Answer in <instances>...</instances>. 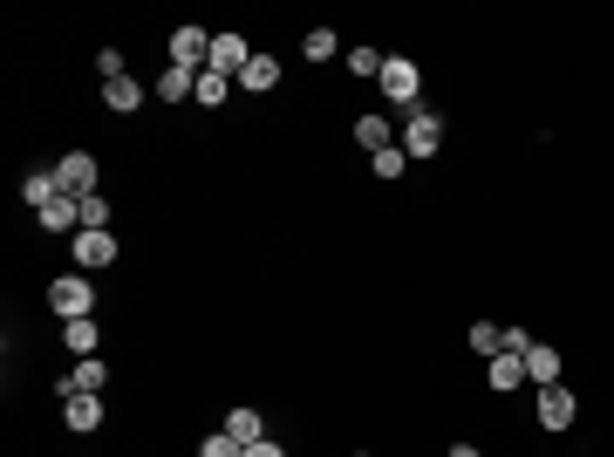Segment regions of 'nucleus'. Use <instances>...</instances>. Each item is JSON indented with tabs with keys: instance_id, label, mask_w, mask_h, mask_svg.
<instances>
[{
	"instance_id": "obj_1",
	"label": "nucleus",
	"mask_w": 614,
	"mask_h": 457,
	"mask_svg": "<svg viewBox=\"0 0 614 457\" xmlns=\"http://www.w3.org/2000/svg\"><path fill=\"white\" fill-rule=\"evenodd\" d=\"M48 307H55L62 321H89V307H96V287H89L82 273H62V280L48 287Z\"/></svg>"
},
{
	"instance_id": "obj_2",
	"label": "nucleus",
	"mask_w": 614,
	"mask_h": 457,
	"mask_svg": "<svg viewBox=\"0 0 614 457\" xmlns=\"http://www.w3.org/2000/svg\"><path fill=\"white\" fill-rule=\"evenodd\" d=\"M171 69H212V35L192 28V21H178V35H171Z\"/></svg>"
},
{
	"instance_id": "obj_3",
	"label": "nucleus",
	"mask_w": 614,
	"mask_h": 457,
	"mask_svg": "<svg viewBox=\"0 0 614 457\" xmlns=\"http://www.w3.org/2000/svg\"><path fill=\"white\" fill-rule=\"evenodd\" d=\"M437 151H444V116L417 110L403 123V157H437Z\"/></svg>"
},
{
	"instance_id": "obj_4",
	"label": "nucleus",
	"mask_w": 614,
	"mask_h": 457,
	"mask_svg": "<svg viewBox=\"0 0 614 457\" xmlns=\"http://www.w3.org/2000/svg\"><path fill=\"white\" fill-rule=\"evenodd\" d=\"M376 82H383L389 103H417V89H423V76H417V62H410V55H389Z\"/></svg>"
},
{
	"instance_id": "obj_5",
	"label": "nucleus",
	"mask_w": 614,
	"mask_h": 457,
	"mask_svg": "<svg viewBox=\"0 0 614 457\" xmlns=\"http://www.w3.org/2000/svg\"><path fill=\"white\" fill-rule=\"evenodd\" d=\"M55 185L69 191V198H89V191H96V157H89V151H69L62 164H55Z\"/></svg>"
},
{
	"instance_id": "obj_6",
	"label": "nucleus",
	"mask_w": 614,
	"mask_h": 457,
	"mask_svg": "<svg viewBox=\"0 0 614 457\" xmlns=\"http://www.w3.org/2000/svg\"><path fill=\"white\" fill-rule=\"evenodd\" d=\"M246 62H253V48L239 35H212V69L219 76H246Z\"/></svg>"
},
{
	"instance_id": "obj_7",
	"label": "nucleus",
	"mask_w": 614,
	"mask_h": 457,
	"mask_svg": "<svg viewBox=\"0 0 614 457\" xmlns=\"http://www.w3.org/2000/svg\"><path fill=\"white\" fill-rule=\"evenodd\" d=\"M110 260H116V239H110V232H76V267L82 273L110 267Z\"/></svg>"
},
{
	"instance_id": "obj_8",
	"label": "nucleus",
	"mask_w": 614,
	"mask_h": 457,
	"mask_svg": "<svg viewBox=\"0 0 614 457\" xmlns=\"http://www.w3.org/2000/svg\"><path fill=\"white\" fill-rule=\"evenodd\" d=\"M103 382H110V369H103L96 355H82L76 376H62V396H103Z\"/></svg>"
},
{
	"instance_id": "obj_9",
	"label": "nucleus",
	"mask_w": 614,
	"mask_h": 457,
	"mask_svg": "<svg viewBox=\"0 0 614 457\" xmlns=\"http://www.w3.org/2000/svg\"><path fill=\"white\" fill-rule=\"evenodd\" d=\"M574 396H567V389H560V382H553V389H539V423H546V430H567V423H574Z\"/></svg>"
},
{
	"instance_id": "obj_10",
	"label": "nucleus",
	"mask_w": 614,
	"mask_h": 457,
	"mask_svg": "<svg viewBox=\"0 0 614 457\" xmlns=\"http://www.w3.org/2000/svg\"><path fill=\"white\" fill-rule=\"evenodd\" d=\"M519 362H526V382H539V389H553V382H560V348H539L533 342Z\"/></svg>"
},
{
	"instance_id": "obj_11",
	"label": "nucleus",
	"mask_w": 614,
	"mask_h": 457,
	"mask_svg": "<svg viewBox=\"0 0 614 457\" xmlns=\"http://www.w3.org/2000/svg\"><path fill=\"white\" fill-rule=\"evenodd\" d=\"M355 144H362L369 157L396 151V130H389V116H362V123H355Z\"/></svg>"
},
{
	"instance_id": "obj_12",
	"label": "nucleus",
	"mask_w": 614,
	"mask_h": 457,
	"mask_svg": "<svg viewBox=\"0 0 614 457\" xmlns=\"http://www.w3.org/2000/svg\"><path fill=\"white\" fill-rule=\"evenodd\" d=\"M41 226H48V232L82 226V198H69V191H62V198H48V205H41Z\"/></svg>"
},
{
	"instance_id": "obj_13",
	"label": "nucleus",
	"mask_w": 614,
	"mask_h": 457,
	"mask_svg": "<svg viewBox=\"0 0 614 457\" xmlns=\"http://www.w3.org/2000/svg\"><path fill=\"white\" fill-rule=\"evenodd\" d=\"M226 437L239 444V451H246V444H260V437H267V423H260V410H246V403H239V410L226 417Z\"/></svg>"
},
{
	"instance_id": "obj_14",
	"label": "nucleus",
	"mask_w": 614,
	"mask_h": 457,
	"mask_svg": "<svg viewBox=\"0 0 614 457\" xmlns=\"http://www.w3.org/2000/svg\"><path fill=\"white\" fill-rule=\"evenodd\" d=\"M185 96H198V69H164L157 76V103H185Z\"/></svg>"
},
{
	"instance_id": "obj_15",
	"label": "nucleus",
	"mask_w": 614,
	"mask_h": 457,
	"mask_svg": "<svg viewBox=\"0 0 614 457\" xmlns=\"http://www.w3.org/2000/svg\"><path fill=\"white\" fill-rule=\"evenodd\" d=\"M62 417H69V430H96V423H103V403H96V396H62Z\"/></svg>"
},
{
	"instance_id": "obj_16",
	"label": "nucleus",
	"mask_w": 614,
	"mask_h": 457,
	"mask_svg": "<svg viewBox=\"0 0 614 457\" xmlns=\"http://www.w3.org/2000/svg\"><path fill=\"white\" fill-rule=\"evenodd\" d=\"M103 103H110L116 116H130V110H137V103H144V89H137V82H130V76H116V82H103Z\"/></svg>"
},
{
	"instance_id": "obj_17",
	"label": "nucleus",
	"mask_w": 614,
	"mask_h": 457,
	"mask_svg": "<svg viewBox=\"0 0 614 457\" xmlns=\"http://www.w3.org/2000/svg\"><path fill=\"white\" fill-rule=\"evenodd\" d=\"M226 96H232V76H219V69H198V96H192V103H205V110H219Z\"/></svg>"
},
{
	"instance_id": "obj_18",
	"label": "nucleus",
	"mask_w": 614,
	"mask_h": 457,
	"mask_svg": "<svg viewBox=\"0 0 614 457\" xmlns=\"http://www.w3.org/2000/svg\"><path fill=\"white\" fill-rule=\"evenodd\" d=\"M62 335H69V355H96V348H103V335H96V321H62Z\"/></svg>"
},
{
	"instance_id": "obj_19",
	"label": "nucleus",
	"mask_w": 614,
	"mask_h": 457,
	"mask_svg": "<svg viewBox=\"0 0 614 457\" xmlns=\"http://www.w3.org/2000/svg\"><path fill=\"white\" fill-rule=\"evenodd\" d=\"M519 382H526V362H519V355H492V389H499V396H512Z\"/></svg>"
},
{
	"instance_id": "obj_20",
	"label": "nucleus",
	"mask_w": 614,
	"mask_h": 457,
	"mask_svg": "<svg viewBox=\"0 0 614 457\" xmlns=\"http://www.w3.org/2000/svg\"><path fill=\"white\" fill-rule=\"evenodd\" d=\"M21 198H28V205H48V198H62V185H55V171H35V178H21Z\"/></svg>"
},
{
	"instance_id": "obj_21",
	"label": "nucleus",
	"mask_w": 614,
	"mask_h": 457,
	"mask_svg": "<svg viewBox=\"0 0 614 457\" xmlns=\"http://www.w3.org/2000/svg\"><path fill=\"white\" fill-rule=\"evenodd\" d=\"M239 82H246V89H273V82H280V62H273V55H253Z\"/></svg>"
},
{
	"instance_id": "obj_22",
	"label": "nucleus",
	"mask_w": 614,
	"mask_h": 457,
	"mask_svg": "<svg viewBox=\"0 0 614 457\" xmlns=\"http://www.w3.org/2000/svg\"><path fill=\"white\" fill-rule=\"evenodd\" d=\"M471 348H478V355H505V335L492 321H478V328H471Z\"/></svg>"
},
{
	"instance_id": "obj_23",
	"label": "nucleus",
	"mask_w": 614,
	"mask_h": 457,
	"mask_svg": "<svg viewBox=\"0 0 614 457\" xmlns=\"http://www.w3.org/2000/svg\"><path fill=\"white\" fill-rule=\"evenodd\" d=\"M301 55H307V62H328V55H335V35H328V28H314V35L301 41Z\"/></svg>"
},
{
	"instance_id": "obj_24",
	"label": "nucleus",
	"mask_w": 614,
	"mask_h": 457,
	"mask_svg": "<svg viewBox=\"0 0 614 457\" xmlns=\"http://www.w3.org/2000/svg\"><path fill=\"white\" fill-rule=\"evenodd\" d=\"M348 69H355V76H383V55H376V48H355Z\"/></svg>"
},
{
	"instance_id": "obj_25",
	"label": "nucleus",
	"mask_w": 614,
	"mask_h": 457,
	"mask_svg": "<svg viewBox=\"0 0 614 457\" xmlns=\"http://www.w3.org/2000/svg\"><path fill=\"white\" fill-rule=\"evenodd\" d=\"M403 164H410V157H403V144H396V151L376 157V178H403Z\"/></svg>"
},
{
	"instance_id": "obj_26",
	"label": "nucleus",
	"mask_w": 614,
	"mask_h": 457,
	"mask_svg": "<svg viewBox=\"0 0 614 457\" xmlns=\"http://www.w3.org/2000/svg\"><path fill=\"white\" fill-rule=\"evenodd\" d=\"M198 457H239V444H232L226 430H219V437H205V451H198Z\"/></svg>"
},
{
	"instance_id": "obj_27",
	"label": "nucleus",
	"mask_w": 614,
	"mask_h": 457,
	"mask_svg": "<svg viewBox=\"0 0 614 457\" xmlns=\"http://www.w3.org/2000/svg\"><path fill=\"white\" fill-rule=\"evenodd\" d=\"M96 69H103V82H116V76H123V55H116V48H103V55H96Z\"/></svg>"
},
{
	"instance_id": "obj_28",
	"label": "nucleus",
	"mask_w": 614,
	"mask_h": 457,
	"mask_svg": "<svg viewBox=\"0 0 614 457\" xmlns=\"http://www.w3.org/2000/svg\"><path fill=\"white\" fill-rule=\"evenodd\" d=\"M239 457H287V451H280L273 437H260V444H246V451H239Z\"/></svg>"
},
{
	"instance_id": "obj_29",
	"label": "nucleus",
	"mask_w": 614,
	"mask_h": 457,
	"mask_svg": "<svg viewBox=\"0 0 614 457\" xmlns=\"http://www.w3.org/2000/svg\"><path fill=\"white\" fill-rule=\"evenodd\" d=\"M451 457H485V451H478V444H451Z\"/></svg>"
}]
</instances>
